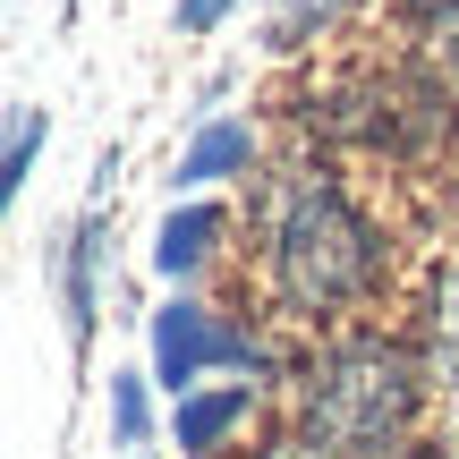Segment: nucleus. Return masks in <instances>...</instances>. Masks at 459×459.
<instances>
[{"instance_id":"f257e3e1","label":"nucleus","mask_w":459,"mask_h":459,"mask_svg":"<svg viewBox=\"0 0 459 459\" xmlns=\"http://www.w3.org/2000/svg\"><path fill=\"white\" fill-rule=\"evenodd\" d=\"M247 255H255V290L281 332H349L366 324L383 290H392V221L349 187L332 153H290L247 179Z\"/></svg>"},{"instance_id":"f03ea898","label":"nucleus","mask_w":459,"mask_h":459,"mask_svg":"<svg viewBox=\"0 0 459 459\" xmlns=\"http://www.w3.org/2000/svg\"><path fill=\"white\" fill-rule=\"evenodd\" d=\"M434 375L409 332L349 324L290 358V434L315 459H375L426 434Z\"/></svg>"},{"instance_id":"7ed1b4c3","label":"nucleus","mask_w":459,"mask_h":459,"mask_svg":"<svg viewBox=\"0 0 459 459\" xmlns=\"http://www.w3.org/2000/svg\"><path fill=\"white\" fill-rule=\"evenodd\" d=\"M298 136L307 153H358V162H426V153H451L459 128V94L434 77L417 51H392V60H358V68H324L298 102Z\"/></svg>"},{"instance_id":"20e7f679","label":"nucleus","mask_w":459,"mask_h":459,"mask_svg":"<svg viewBox=\"0 0 459 459\" xmlns=\"http://www.w3.org/2000/svg\"><path fill=\"white\" fill-rule=\"evenodd\" d=\"M264 409H273V383H204V392L170 400L162 434L179 459H238L247 443H255Z\"/></svg>"},{"instance_id":"39448f33","label":"nucleus","mask_w":459,"mask_h":459,"mask_svg":"<svg viewBox=\"0 0 459 459\" xmlns=\"http://www.w3.org/2000/svg\"><path fill=\"white\" fill-rule=\"evenodd\" d=\"M264 170V128L238 111H204L187 128L179 162H170V196H213V187H247Z\"/></svg>"},{"instance_id":"423d86ee","label":"nucleus","mask_w":459,"mask_h":459,"mask_svg":"<svg viewBox=\"0 0 459 459\" xmlns=\"http://www.w3.org/2000/svg\"><path fill=\"white\" fill-rule=\"evenodd\" d=\"M230 238H238V213H230L221 196H179L162 221H153L145 264L170 281V290H196V281L221 264V247H230Z\"/></svg>"},{"instance_id":"0eeeda50","label":"nucleus","mask_w":459,"mask_h":459,"mask_svg":"<svg viewBox=\"0 0 459 459\" xmlns=\"http://www.w3.org/2000/svg\"><path fill=\"white\" fill-rule=\"evenodd\" d=\"M51 290H60V315H68V349H85L102 324V290H111V213H77L60 264H51Z\"/></svg>"},{"instance_id":"6e6552de","label":"nucleus","mask_w":459,"mask_h":459,"mask_svg":"<svg viewBox=\"0 0 459 459\" xmlns=\"http://www.w3.org/2000/svg\"><path fill=\"white\" fill-rule=\"evenodd\" d=\"M409 341L426 349V375H434V400H459V255H443L417 290V324Z\"/></svg>"},{"instance_id":"1a4fd4ad","label":"nucleus","mask_w":459,"mask_h":459,"mask_svg":"<svg viewBox=\"0 0 459 459\" xmlns=\"http://www.w3.org/2000/svg\"><path fill=\"white\" fill-rule=\"evenodd\" d=\"M153 375H111V443L128 451V459H145L153 451Z\"/></svg>"},{"instance_id":"9d476101","label":"nucleus","mask_w":459,"mask_h":459,"mask_svg":"<svg viewBox=\"0 0 459 459\" xmlns=\"http://www.w3.org/2000/svg\"><path fill=\"white\" fill-rule=\"evenodd\" d=\"M51 145V119H43V102H9V153H0V196H26V179H34V153Z\"/></svg>"},{"instance_id":"9b49d317","label":"nucleus","mask_w":459,"mask_h":459,"mask_svg":"<svg viewBox=\"0 0 459 459\" xmlns=\"http://www.w3.org/2000/svg\"><path fill=\"white\" fill-rule=\"evenodd\" d=\"M341 9H349V0H281V9H273V51H281V60H298V51L332 43Z\"/></svg>"},{"instance_id":"f8f14e48","label":"nucleus","mask_w":459,"mask_h":459,"mask_svg":"<svg viewBox=\"0 0 459 459\" xmlns=\"http://www.w3.org/2000/svg\"><path fill=\"white\" fill-rule=\"evenodd\" d=\"M400 34H426V26H459V0H383Z\"/></svg>"},{"instance_id":"ddd939ff","label":"nucleus","mask_w":459,"mask_h":459,"mask_svg":"<svg viewBox=\"0 0 459 459\" xmlns=\"http://www.w3.org/2000/svg\"><path fill=\"white\" fill-rule=\"evenodd\" d=\"M230 17H238V0H179V9H170V26H179V34H221Z\"/></svg>"},{"instance_id":"4468645a","label":"nucleus","mask_w":459,"mask_h":459,"mask_svg":"<svg viewBox=\"0 0 459 459\" xmlns=\"http://www.w3.org/2000/svg\"><path fill=\"white\" fill-rule=\"evenodd\" d=\"M375 459H451V451L434 443V434H417V443H400V451H375Z\"/></svg>"},{"instance_id":"2eb2a0df","label":"nucleus","mask_w":459,"mask_h":459,"mask_svg":"<svg viewBox=\"0 0 459 459\" xmlns=\"http://www.w3.org/2000/svg\"><path fill=\"white\" fill-rule=\"evenodd\" d=\"M443 196L459 204V128H451V153H443Z\"/></svg>"},{"instance_id":"dca6fc26","label":"nucleus","mask_w":459,"mask_h":459,"mask_svg":"<svg viewBox=\"0 0 459 459\" xmlns=\"http://www.w3.org/2000/svg\"><path fill=\"white\" fill-rule=\"evenodd\" d=\"M145 459H162V451H145Z\"/></svg>"}]
</instances>
